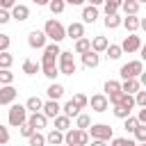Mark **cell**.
Returning a JSON list of instances; mask_svg holds the SVG:
<instances>
[{"mask_svg":"<svg viewBox=\"0 0 146 146\" xmlns=\"http://www.w3.org/2000/svg\"><path fill=\"white\" fill-rule=\"evenodd\" d=\"M64 141L68 144V146H84V144H89V130H84V128H71V130H66V135H64Z\"/></svg>","mask_w":146,"mask_h":146,"instance_id":"6da1fadb","label":"cell"},{"mask_svg":"<svg viewBox=\"0 0 146 146\" xmlns=\"http://www.w3.org/2000/svg\"><path fill=\"white\" fill-rule=\"evenodd\" d=\"M43 32L48 34V39H50V41H57V43H59L62 39H66V27H64L59 21H52V18H50V21H46Z\"/></svg>","mask_w":146,"mask_h":146,"instance_id":"7a4b0ae2","label":"cell"},{"mask_svg":"<svg viewBox=\"0 0 146 146\" xmlns=\"http://www.w3.org/2000/svg\"><path fill=\"white\" fill-rule=\"evenodd\" d=\"M9 125H14V128H21L25 121H27V107L25 105H11L9 107Z\"/></svg>","mask_w":146,"mask_h":146,"instance_id":"3957f363","label":"cell"},{"mask_svg":"<svg viewBox=\"0 0 146 146\" xmlns=\"http://www.w3.org/2000/svg\"><path fill=\"white\" fill-rule=\"evenodd\" d=\"M87 130H89V137L91 139H100V141H110L112 135H114V130L107 123H96V125H89Z\"/></svg>","mask_w":146,"mask_h":146,"instance_id":"277c9868","label":"cell"},{"mask_svg":"<svg viewBox=\"0 0 146 146\" xmlns=\"http://www.w3.org/2000/svg\"><path fill=\"white\" fill-rule=\"evenodd\" d=\"M57 62H59V73H62V75H73V73H75L73 52H68V50H62V52H59V57H57Z\"/></svg>","mask_w":146,"mask_h":146,"instance_id":"5b68a950","label":"cell"},{"mask_svg":"<svg viewBox=\"0 0 146 146\" xmlns=\"http://www.w3.org/2000/svg\"><path fill=\"white\" fill-rule=\"evenodd\" d=\"M141 71H144V64H141V59H135V62H128V64H123L121 66V78L123 80H128V78H137V75H141Z\"/></svg>","mask_w":146,"mask_h":146,"instance_id":"8992f818","label":"cell"},{"mask_svg":"<svg viewBox=\"0 0 146 146\" xmlns=\"http://www.w3.org/2000/svg\"><path fill=\"white\" fill-rule=\"evenodd\" d=\"M59 46H57V41H52V43H48L46 48H43V57H41V64H52V62H57V57H59Z\"/></svg>","mask_w":146,"mask_h":146,"instance_id":"52a82bcc","label":"cell"},{"mask_svg":"<svg viewBox=\"0 0 146 146\" xmlns=\"http://www.w3.org/2000/svg\"><path fill=\"white\" fill-rule=\"evenodd\" d=\"M121 48H123V52H137L139 48H141V39L135 34V32H130L125 39H123V43H121Z\"/></svg>","mask_w":146,"mask_h":146,"instance_id":"ba28073f","label":"cell"},{"mask_svg":"<svg viewBox=\"0 0 146 146\" xmlns=\"http://www.w3.org/2000/svg\"><path fill=\"white\" fill-rule=\"evenodd\" d=\"M46 39H48V34H46V32L32 30V32H30V36H27V43H30V48H46Z\"/></svg>","mask_w":146,"mask_h":146,"instance_id":"9c48e42d","label":"cell"},{"mask_svg":"<svg viewBox=\"0 0 146 146\" xmlns=\"http://www.w3.org/2000/svg\"><path fill=\"white\" fill-rule=\"evenodd\" d=\"M89 105H91L94 112H107V107H110V98L103 96V94H96V96H91Z\"/></svg>","mask_w":146,"mask_h":146,"instance_id":"30bf717a","label":"cell"},{"mask_svg":"<svg viewBox=\"0 0 146 146\" xmlns=\"http://www.w3.org/2000/svg\"><path fill=\"white\" fill-rule=\"evenodd\" d=\"M16 96H18V91H16L11 84L0 87V105H11V103L16 100Z\"/></svg>","mask_w":146,"mask_h":146,"instance_id":"8fae6325","label":"cell"},{"mask_svg":"<svg viewBox=\"0 0 146 146\" xmlns=\"http://www.w3.org/2000/svg\"><path fill=\"white\" fill-rule=\"evenodd\" d=\"M27 123H30L34 130H41V128H46V123H48V116H46L43 112H32V114L27 116Z\"/></svg>","mask_w":146,"mask_h":146,"instance_id":"7c38bea8","label":"cell"},{"mask_svg":"<svg viewBox=\"0 0 146 146\" xmlns=\"http://www.w3.org/2000/svg\"><path fill=\"white\" fill-rule=\"evenodd\" d=\"M98 62H100V57H98V52H96L94 48H89L87 52H82V64H84L87 68H96Z\"/></svg>","mask_w":146,"mask_h":146,"instance_id":"4fadbf2b","label":"cell"},{"mask_svg":"<svg viewBox=\"0 0 146 146\" xmlns=\"http://www.w3.org/2000/svg\"><path fill=\"white\" fill-rule=\"evenodd\" d=\"M41 112H43L48 119H55V116L62 112V107H59V103H57L55 98H50L48 103H43V110H41Z\"/></svg>","mask_w":146,"mask_h":146,"instance_id":"5bb4252c","label":"cell"},{"mask_svg":"<svg viewBox=\"0 0 146 146\" xmlns=\"http://www.w3.org/2000/svg\"><path fill=\"white\" fill-rule=\"evenodd\" d=\"M27 16H30V9L25 7V5H14L11 7V18H16V21H27Z\"/></svg>","mask_w":146,"mask_h":146,"instance_id":"9a60e30c","label":"cell"},{"mask_svg":"<svg viewBox=\"0 0 146 146\" xmlns=\"http://www.w3.org/2000/svg\"><path fill=\"white\" fill-rule=\"evenodd\" d=\"M119 25H123V18L114 11V14H105V27L107 30H116Z\"/></svg>","mask_w":146,"mask_h":146,"instance_id":"2e32d148","label":"cell"},{"mask_svg":"<svg viewBox=\"0 0 146 146\" xmlns=\"http://www.w3.org/2000/svg\"><path fill=\"white\" fill-rule=\"evenodd\" d=\"M123 27H125L128 32H137V30H139V18H137V14H125Z\"/></svg>","mask_w":146,"mask_h":146,"instance_id":"e0dca14e","label":"cell"},{"mask_svg":"<svg viewBox=\"0 0 146 146\" xmlns=\"http://www.w3.org/2000/svg\"><path fill=\"white\" fill-rule=\"evenodd\" d=\"M66 36H71V39L84 36V25H82V23H71V25L66 27Z\"/></svg>","mask_w":146,"mask_h":146,"instance_id":"ac0fdd59","label":"cell"},{"mask_svg":"<svg viewBox=\"0 0 146 146\" xmlns=\"http://www.w3.org/2000/svg\"><path fill=\"white\" fill-rule=\"evenodd\" d=\"M139 87H141V82H139L137 78H128V80H123V84H121V89H123L125 94H137Z\"/></svg>","mask_w":146,"mask_h":146,"instance_id":"d6986e66","label":"cell"},{"mask_svg":"<svg viewBox=\"0 0 146 146\" xmlns=\"http://www.w3.org/2000/svg\"><path fill=\"white\" fill-rule=\"evenodd\" d=\"M96 18H98V7L96 5H89V7L82 9V21L84 23H94Z\"/></svg>","mask_w":146,"mask_h":146,"instance_id":"ffe728a7","label":"cell"},{"mask_svg":"<svg viewBox=\"0 0 146 146\" xmlns=\"http://www.w3.org/2000/svg\"><path fill=\"white\" fill-rule=\"evenodd\" d=\"M41 71H43V75H46L48 80H55V78L59 75V66H57V62H52V64H41Z\"/></svg>","mask_w":146,"mask_h":146,"instance_id":"44dd1931","label":"cell"},{"mask_svg":"<svg viewBox=\"0 0 146 146\" xmlns=\"http://www.w3.org/2000/svg\"><path fill=\"white\" fill-rule=\"evenodd\" d=\"M80 110H82V107H80V105H78L73 98H71V100H68V103L62 107V112H64L66 116H71V119H73V116H78V114H80Z\"/></svg>","mask_w":146,"mask_h":146,"instance_id":"7402d4cb","label":"cell"},{"mask_svg":"<svg viewBox=\"0 0 146 146\" xmlns=\"http://www.w3.org/2000/svg\"><path fill=\"white\" fill-rule=\"evenodd\" d=\"M25 107H27L30 112H41V110H43V100H41L39 96H30L27 103H25Z\"/></svg>","mask_w":146,"mask_h":146,"instance_id":"603a6c76","label":"cell"},{"mask_svg":"<svg viewBox=\"0 0 146 146\" xmlns=\"http://www.w3.org/2000/svg\"><path fill=\"white\" fill-rule=\"evenodd\" d=\"M89 48H91V39H87V36H80V39H75V52H78V55L87 52Z\"/></svg>","mask_w":146,"mask_h":146,"instance_id":"cb8c5ba5","label":"cell"},{"mask_svg":"<svg viewBox=\"0 0 146 146\" xmlns=\"http://www.w3.org/2000/svg\"><path fill=\"white\" fill-rule=\"evenodd\" d=\"M46 94H48V98H55V100H59V98L64 96V87H62V84H57V82H52V84L48 87V91H46Z\"/></svg>","mask_w":146,"mask_h":146,"instance_id":"d4e9b609","label":"cell"},{"mask_svg":"<svg viewBox=\"0 0 146 146\" xmlns=\"http://www.w3.org/2000/svg\"><path fill=\"white\" fill-rule=\"evenodd\" d=\"M46 139H48V144H55V146H57V144H62V141H64V130L55 128V130H50V132H48V137H46Z\"/></svg>","mask_w":146,"mask_h":146,"instance_id":"484cf974","label":"cell"},{"mask_svg":"<svg viewBox=\"0 0 146 146\" xmlns=\"http://www.w3.org/2000/svg\"><path fill=\"white\" fill-rule=\"evenodd\" d=\"M107 46H110V41H107L105 36H96V39L91 41V48H94L96 52H105V50H107Z\"/></svg>","mask_w":146,"mask_h":146,"instance_id":"4316f807","label":"cell"},{"mask_svg":"<svg viewBox=\"0 0 146 146\" xmlns=\"http://www.w3.org/2000/svg\"><path fill=\"white\" fill-rule=\"evenodd\" d=\"M55 128H59V130H68V128H71V116H66V114H57V116H55Z\"/></svg>","mask_w":146,"mask_h":146,"instance_id":"83f0119b","label":"cell"},{"mask_svg":"<svg viewBox=\"0 0 146 146\" xmlns=\"http://www.w3.org/2000/svg\"><path fill=\"white\" fill-rule=\"evenodd\" d=\"M121 9H123V14H137L139 11V2L137 0H123Z\"/></svg>","mask_w":146,"mask_h":146,"instance_id":"f1b7e54d","label":"cell"},{"mask_svg":"<svg viewBox=\"0 0 146 146\" xmlns=\"http://www.w3.org/2000/svg\"><path fill=\"white\" fill-rule=\"evenodd\" d=\"M121 5H123V0H105V2H103L105 14H114V11H119V9H121Z\"/></svg>","mask_w":146,"mask_h":146,"instance_id":"f546056e","label":"cell"},{"mask_svg":"<svg viewBox=\"0 0 146 146\" xmlns=\"http://www.w3.org/2000/svg\"><path fill=\"white\" fill-rule=\"evenodd\" d=\"M27 141H30V146H43V144H46L48 139H46L43 135H39V130H34V132H32V135L27 137Z\"/></svg>","mask_w":146,"mask_h":146,"instance_id":"4dcf8cb0","label":"cell"},{"mask_svg":"<svg viewBox=\"0 0 146 146\" xmlns=\"http://www.w3.org/2000/svg\"><path fill=\"white\" fill-rule=\"evenodd\" d=\"M14 64V57L9 50H0V68H9Z\"/></svg>","mask_w":146,"mask_h":146,"instance_id":"1f68e13d","label":"cell"},{"mask_svg":"<svg viewBox=\"0 0 146 146\" xmlns=\"http://www.w3.org/2000/svg\"><path fill=\"white\" fill-rule=\"evenodd\" d=\"M105 52H107V59H119V57L123 55V48L112 43V46H107V50H105Z\"/></svg>","mask_w":146,"mask_h":146,"instance_id":"d6a6232c","label":"cell"},{"mask_svg":"<svg viewBox=\"0 0 146 146\" xmlns=\"http://www.w3.org/2000/svg\"><path fill=\"white\" fill-rule=\"evenodd\" d=\"M39 68H41V64H34L32 59H25L23 62V73H27V75H34Z\"/></svg>","mask_w":146,"mask_h":146,"instance_id":"836d02e7","label":"cell"},{"mask_svg":"<svg viewBox=\"0 0 146 146\" xmlns=\"http://www.w3.org/2000/svg\"><path fill=\"white\" fill-rule=\"evenodd\" d=\"M112 112H114V116H116V119H125V116H130V112H132V110H128L125 105H121V103H116Z\"/></svg>","mask_w":146,"mask_h":146,"instance_id":"e575fe53","label":"cell"},{"mask_svg":"<svg viewBox=\"0 0 146 146\" xmlns=\"http://www.w3.org/2000/svg\"><path fill=\"white\" fill-rule=\"evenodd\" d=\"M48 7H50V11H52V14H62V11H64V7H66V0H50V2H48Z\"/></svg>","mask_w":146,"mask_h":146,"instance_id":"d590c367","label":"cell"},{"mask_svg":"<svg viewBox=\"0 0 146 146\" xmlns=\"http://www.w3.org/2000/svg\"><path fill=\"white\" fill-rule=\"evenodd\" d=\"M123 121H125V125H123L125 132H135V128L139 125V119H137V116H125Z\"/></svg>","mask_w":146,"mask_h":146,"instance_id":"8d00e7d4","label":"cell"},{"mask_svg":"<svg viewBox=\"0 0 146 146\" xmlns=\"http://www.w3.org/2000/svg\"><path fill=\"white\" fill-rule=\"evenodd\" d=\"M14 82V73L9 68H0V84H11Z\"/></svg>","mask_w":146,"mask_h":146,"instance_id":"74e56055","label":"cell"},{"mask_svg":"<svg viewBox=\"0 0 146 146\" xmlns=\"http://www.w3.org/2000/svg\"><path fill=\"white\" fill-rule=\"evenodd\" d=\"M75 123H78V128H84V130H87V128L91 125V119H89L87 114H78V116H75Z\"/></svg>","mask_w":146,"mask_h":146,"instance_id":"f35d334b","label":"cell"},{"mask_svg":"<svg viewBox=\"0 0 146 146\" xmlns=\"http://www.w3.org/2000/svg\"><path fill=\"white\" fill-rule=\"evenodd\" d=\"M110 141H112V146H135V141L125 139V137H112Z\"/></svg>","mask_w":146,"mask_h":146,"instance_id":"ab89813d","label":"cell"},{"mask_svg":"<svg viewBox=\"0 0 146 146\" xmlns=\"http://www.w3.org/2000/svg\"><path fill=\"white\" fill-rule=\"evenodd\" d=\"M135 139L137 141H146V123H139L135 128Z\"/></svg>","mask_w":146,"mask_h":146,"instance_id":"60d3db41","label":"cell"},{"mask_svg":"<svg viewBox=\"0 0 146 146\" xmlns=\"http://www.w3.org/2000/svg\"><path fill=\"white\" fill-rule=\"evenodd\" d=\"M119 89H121V82H116V80H107V82H105V91H107V94L119 91Z\"/></svg>","mask_w":146,"mask_h":146,"instance_id":"b9f144b4","label":"cell"},{"mask_svg":"<svg viewBox=\"0 0 146 146\" xmlns=\"http://www.w3.org/2000/svg\"><path fill=\"white\" fill-rule=\"evenodd\" d=\"M121 96H123V89H119V91H112V94H107V98H110V103H112V105H116V103L121 100Z\"/></svg>","mask_w":146,"mask_h":146,"instance_id":"7bdbcfd3","label":"cell"},{"mask_svg":"<svg viewBox=\"0 0 146 146\" xmlns=\"http://www.w3.org/2000/svg\"><path fill=\"white\" fill-rule=\"evenodd\" d=\"M73 100H75L80 107H87V105H89V98H87L84 94H75V96H73Z\"/></svg>","mask_w":146,"mask_h":146,"instance_id":"ee69618b","label":"cell"},{"mask_svg":"<svg viewBox=\"0 0 146 146\" xmlns=\"http://www.w3.org/2000/svg\"><path fill=\"white\" fill-rule=\"evenodd\" d=\"M135 103H137L139 107H146V91H137V94H135Z\"/></svg>","mask_w":146,"mask_h":146,"instance_id":"f6af8a7d","label":"cell"},{"mask_svg":"<svg viewBox=\"0 0 146 146\" xmlns=\"http://www.w3.org/2000/svg\"><path fill=\"white\" fill-rule=\"evenodd\" d=\"M9 21H11V14H9V9L0 7V25H5V23H9Z\"/></svg>","mask_w":146,"mask_h":146,"instance_id":"bcb514c9","label":"cell"},{"mask_svg":"<svg viewBox=\"0 0 146 146\" xmlns=\"http://www.w3.org/2000/svg\"><path fill=\"white\" fill-rule=\"evenodd\" d=\"M32 132H34V128H32V125H30V123H27V121H25V123H23V125H21V135H23V137H30V135H32Z\"/></svg>","mask_w":146,"mask_h":146,"instance_id":"7dc6e473","label":"cell"},{"mask_svg":"<svg viewBox=\"0 0 146 146\" xmlns=\"http://www.w3.org/2000/svg\"><path fill=\"white\" fill-rule=\"evenodd\" d=\"M9 43H11V39H9L7 34H0V50H7Z\"/></svg>","mask_w":146,"mask_h":146,"instance_id":"c3c4849f","label":"cell"},{"mask_svg":"<svg viewBox=\"0 0 146 146\" xmlns=\"http://www.w3.org/2000/svg\"><path fill=\"white\" fill-rule=\"evenodd\" d=\"M9 141V130L5 125H0V144H7Z\"/></svg>","mask_w":146,"mask_h":146,"instance_id":"681fc988","label":"cell"},{"mask_svg":"<svg viewBox=\"0 0 146 146\" xmlns=\"http://www.w3.org/2000/svg\"><path fill=\"white\" fill-rule=\"evenodd\" d=\"M16 5V0H0V7H5V9H11Z\"/></svg>","mask_w":146,"mask_h":146,"instance_id":"f907efd6","label":"cell"},{"mask_svg":"<svg viewBox=\"0 0 146 146\" xmlns=\"http://www.w3.org/2000/svg\"><path fill=\"white\" fill-rule=\"evenodd\" d=\"M137 119H139V123H146V107H141V110H139Z\"/></svg>","mask_w":146,"mask_h":146,"instance_id":"816d5d0a","label":"cell"},{"mask_svg":"<svg viewBox=\"0 0 146 146\" xmlns=\"http://www.w3.org/2000/svg\"><path fill=\"white\" fill-rule=\"evenodd\" d=\"M139 82L146 87V71H141V75H139Z\"/></svg>","mask_w":146,"mask_h":146,"instance_id":"f5cc1de1","label":"cell"},{"mask_svg":"<svg viewBox=\"0 0 146 146\" xmlns=\"http://www.w3.org/2000/svg\"><path fill=\"white\" fill-rule=\"evenodd\" d=\"M139 27L146 32V16H144V18H139Z\"/></svg>","mask_w":146,"mask_h":146,"instance_id":"db71d44e","label":"cell"},{"mask_svg":"<svg viewBox=\"0 0 146 146\" xmlns=\"http://www.w3.org/2000/svg\"><path fill=\"white\" fill-rule=\"evenodd\" d=\"M87 2H89V5H96V7H98V5H103L105 0H87Z\"/></svg>","mask_w":146,"mask_h":146,"instance_id":"11a10c76","label":"cell"},{"mask_svg":"<svg viewBox=\"0 0 146 146\" xmlns=\"http://www.w3.org/2000/svg\"><path fill=\"white\" fill-rule=\"evenodd\" d=\"M66 2H68V5H73V7H75V5H82V2H84V0H66Z\"/></svg>","mask_w":146,"mask_h":146,"instance_id":"9f6ffc18","label":"cell"},{"mask_svg":"<svg viewBox=\"0 0 146 146\" xmlns=\"http://www.w3.org/2000/svg\"><path fill=\"white\" fill-rule=\"evenodd\" d=\"M139 50H141V59H144V62H146V43H144V46H141V48H139Z\"/></svg>","mask_w":146,"mask_h":146,"instance_id":"6f0895ef","label":"cell"},{"mask_svg":"<svg viewBox=\"0 0 146 146\" xmlns=\"http://www.w3.org/2000/svg\"><path fill=\"white\" fill-rule=\"evenodd\" d=\"M32 2H34V5H48L50 0H32Z\"/></svg>","mask_w":146,"mask_h":146,"instance_id":"680465c9","label":"cell"},{"mask_svg":"<svg viewBox=\"0 0 146 146\" xmlns=\"http://www.w3.org/2000/svg\"><path fill=\"white\" fill-rule=\"evenodd\" d=\"M137 2H139V5H141V2H146V0H137Z\"/></svg>","mask_w":146,"mask_h":146,"instance_id":"91938a15","label":"cell"}]
</instances>
